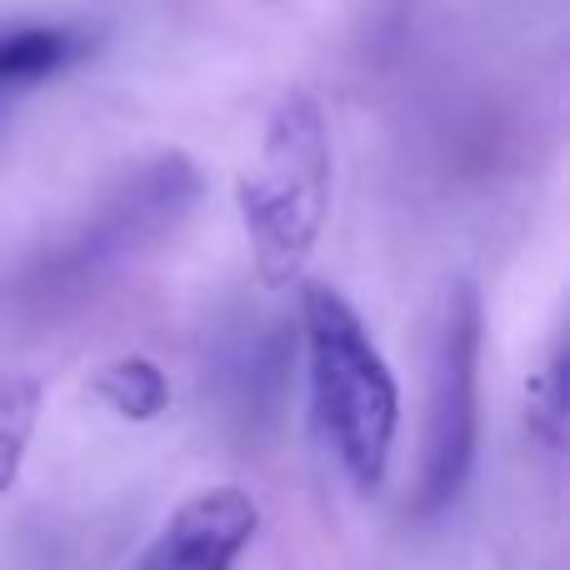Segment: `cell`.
<instances>
[{"label": "cell", "mask_w": 570, "mask_h": 570, "mask_svg": "<svg viewBox=\"0 0 570 570\" xmlns=\"http://www.w3.org/2000/svg\"><path fill=\"white\" fill-rule=\"evenodd\" d=\"M301 325L315 421L355 491H381L401 431V385L365 331L361 311L335 285H305Z\"/></svg>", "instance_id": "cell-1"}, {"label": "cell", "mask_w": 570, "mask_h": 570, "mask_svg": "<svg viewBox=\"0 0 570 570\" xmlns=\"http://www.w3.org/2000/svg\"><path fill=\"white\" fill-rule=\"evenodd\" d=\"M531 431L541 435L546 451H561L566 445V355L561 351L531 381Z\"/></svg>", "instance_id": "cell-8"}, {"label": "cell", "mask_w": 570, "mask_h": 570, "mask_svg": "<svg viewBox=\"0 0 570 570\" xmlns=\"http://www.w3.org/2000/svg\"><path fill=\"white\" fill-rule=\"evenodd\" d=\"M331 130H325L321 100L291 90L276 100L266 130H261L256 166L240 170L236 210L246 230L250 261L261 285L281 291L295 285L321 246L325 216H331Z\"/></svg>", "instance_id": "cell-2"}, {"label": "cell", "mask_w": 570, "mask_h": 570, "mask_svg": "<svg viewBox=\"0 0 570 570\" xmlns=\"http://www.w3.org/2000/svg\"><path fill=\"white\" fill-rule=\"evenodd\" d=\"M90 395H96L110 415H120V421L146 425V421H156V415H166L170 381L150 355H116V361H106L90 375Z\"/></svg>", "instance_id": "cell-6"}, {"label": "cell", "mask_w": 570, "mask_h": 570, "mask_svg": "<svg viewBox=\"0 0 570 570\" xmlns=\"http://www.w3.org/2000/svg\"><path fill=\"white\" fill-rule=\"evenodd\" d=\"M96 30L66 20H6L0 26V110L60 80L96 56Z\"/></svg>", "instance_id": "cell-5"}, {"label": "cell", "mask_w": 570, "mask_h": 570, "mask_svg": "<svg viewBox=\"0 0 570 570\" xmlns=\"http://www.w3.org/2000/svg\"><path fill=\"white\" fill-rule=\"evenodd\" d=\"M261 531V505L240 485H210L176 505L136 570H236Z\"/></svg>", "instance_id": "cell-4"}, {"label": "cell", "mask_w": 570, "mask_h": 570, "mask_svg": "<svg viewBox=\"0 0 570 570\" xmlns=\"http://www.w3.org/2000/svg\"><path fill=\"white\" fill-rule=\"evenodd\" d=\"M36 421H40V381L0 375V495L20 481Z\"/></svg>", "instance_id": "cell-7"}, {"label": "cell", "mask_w": 570, "mask_h": 570, "mask_svg": "<svg viewBox=\"0 0 570 570\" xmlns=\"http://www.w3.org/2000/svg\"><path fill=\"white\" fill-rule=\"evenodd\" d=\"M475 445H481V301L471 281H451L431 331L415 515L445 511L465 491Z\"/></svg>", "instance_id": "cell-3"}]
</instances>
